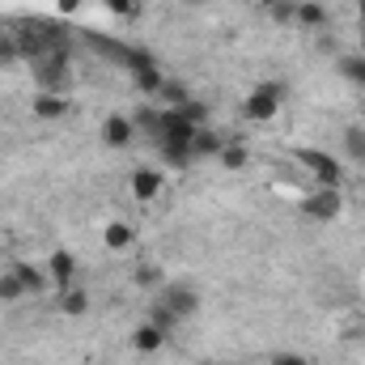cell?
<instances>
[{"mask_svg":"<svg viewBox=\"0 0 365 365\" xmlns=\"http://www.w3.org/2000/svg\"><path fill=\"white\" fill-rule=\"evenodd\" d=\"M293 13H297V0H264V17L272 26H293Z\"/></svg>","mask_w":365,"mask_h":365,"instance_id":"cell-20","label":"cell"},{"mask_svg":"<svg viewBox=\"0 0 365 365\" xmlns=\"http://www.w3.org/2000/svg\"><path fill=\"white\" fill-rule=\"evenodd\" d=\"M293 26H302V30H323V26H327V4H323V0H297Z\"/></svg>","mask_w":365,"mask_h":365,"instance_id":"cell-11","label":"cell"},{"mask_svg":"<svg viewBox=\"0 0 365 365\" xmlns=\"http://www.w3.org/2000/svg\"><path fill=\"white\" fill-rule=\"evenodd\" d=\"M272 365H310L306 357H297V353H276Z\"/></svg>","mask_w":365,"mask_h":365,"instance_id":"cell-27","label":"cell"},{"mask_svg":"<svg viewBox=\"0 0 365 365\" xmlns=\"http://www.w3.org/2000/svg\"><path fill=\"white\" fill-rule=\"evenodd\" d=\"M106 9H110V13H119V17H128V21H136V17H140V0H106Z\"/></svg>","mask_w":365,"mask_h":365,"instance_id":"cell-25","label":"cell"},{"mask_svg":"<svg viewBox=\"0 0 365 365\" xmlns=\"http://www.w3.org/2000/svg\"><path fill=\"white\" fill-rule=\"evenodd\" d=\"M153 145H158L162 162H166V166H175V170H187V166L195 162V158H191V140H187V136H158Z\"/></svg>","mask_w":365,"mask_h":365,"instance_id":"cell-7","label":"cell"},{"mask_svg":"<svg viewBox=\"0 0 365 365\" xmlns=\"http://www.w3.org/2000/svg\"><path fill=\"white\" fill-rule=\"evenodd\" d=\"M297 162L314 175V182H319V187H340V179H344L340 162H336L331 153H323V149H297Z\"/></svg>","mask_w":365,"mask_h":365,"instance_id":"cell-3","label":"cell"},{"mask_svg":"<svg viewBox=\"0 0 365 365\" xmlns=\"http://www.w3.org/2000/svg\"><path fill=\"white\" fill-rule=\"evenodd\" d=\"M47 280H51V289H68V284H77V280H81V264H77V255H73V251H51V255H47Z\"/></svg>","mask_w":365,"mask_h":365,"instance_id":"cell-4","label":"cell"},{"mask_svg":"<svg viewBox=\"0 0 365 365\" xmlns=\"http://www.w3.org/2000/svg\"><path fill=\"white\" fill-rule=\"evenodd\" d=\"M162 302L179 314L182 323H187V319H195V310H200V293H195V284H182V280L162 289Z\"/></svg>","mask_w":365,"mask_h":365,"instance_id":"cell-5","label":"cell"},{"mask_svg":"<svg viewBox=\"0 0 365 365\" xmlns=\"http://www.w3.org/2000/svg\"><path fill=\"white\" fill-rule=\"evenodd\" d=\"M179 110L191 119V123H195V128H204V123H208V106H204V102H195V98H191L187 106H179Z\"/></svg>","mask_w":365,"mask_h":365,"instance_id":"cell-26","label":"cell"},{"mask_svg":"<svg viewBox=\"0 0 365 365\" xmlns=\"http://www.w3.org/2000/svg\"><path fill=\"white\" fill-rule=\"evenodd\" d=\"M132 77H136V90L140 93H158L162 90V81H166L158 64H149V68H140V73H132Z\"/></svg>","mask_w":365,"mask_h":365,"instance_id":"cell-21","label":"cell"},{"mask_svg":"<svg viewBox=\"0 0 365 365\" xmlns=\"http://www.w3.org/2000/svg\"><path fill=\"white\" fill-rule=\"evenodd\" d=\"M357 51H361V56H365V21H361V26H357Z\"/></svg>","mask_w":365,"mask_h":365,"instance_id":"cell-28","label":"cell"},{"mask_svg":"<svg viewBox=\"0 0 365 365\" xmlns=\"http://www.w3.org/2000/svg\"><path fill=\"white\" fill-rule=\"evenodd\" d=\"M340 77H344L349 86L365 90V56H361V51H353V56H340Z\"/></svg>","mask_w":365,"mask_h":365,"instance_id":"cell-19","label":"cell"},{"mask_svg":"<svg viewBox=\"0 0 365 365\" xmlns=\"http://www.w3.org/2000/svg\"><path fill=\"white\" fill-rule=\"evenodd\" d=\"M221 132H212L208 123L204 128H195V136H191V158H217L221 153Z\"/></svg>","mask_w":365,"mask_h":365,"instance_id":"cell-14","label":"cell"},{"mask_svg":"<svg viewBox=\"0 0 365 365\" xmlns=\"http://www.w3.org/2000/svg\"><path fill=\"white\" fill-rule=\"evenodd\" d=\"M77 4H81V0H60V13H73Z\"/></svg>","mask_w":365,"mask_h":365,"instance_id":"cell-29","label":"cell"},{"mask_svg":"<svg viewBox=\"0 0 365 365\" xmlns=\"http://www.w3.org/2000/svg\"><path fill=\"white\" fill-rule=\"evenodd\" d=\"M26 297V289H21V280L13 272H4L0 276V302H21Z\"/></svg>","mask_w":365,"mask_h":365,"instance_id":"cell-24","label":"cell"},{"mask_svg":"<svg viewBox=\"0 0 365 365\" xmlns=\"http://www.w3.org/2000/svg\"><path fill=\"white\" fill-rule=\"evenodd\" d=\"M145 319H149L153 327H162L166 336H170L175 327H182V319H179V314H175V310H170V306H166V302H162V297H158V302L149 306V314H145Z\"/></svg>","mask_w":365,"mask_h":365,"instance_id":"cell-18","label":"cell"},{"mask_svg":"<svg viewBox=\"0 0 365 365\" xmlns=\"http://www.w3.org/2000/svg\"><path fill=\"white\" fill-rule=\"evenodd\" d=\"M158 98H162V110H179V106L191 102V90H187V81L166 77V81H162V90H158Z\"/></svg>","mask_w":365,"mask_h":365,"instance_id":"cell-15","label":"cell"},{"mask_svg":"<svg viewBox=\"0 0 365 365\" xmlns=\"http://www.w3.org/2000/svg\"><path fill=\"white\" fill-rule=\"evenodd\" d=\"M9 272L21 280L26 297H30V293H47V289H51V280H47V268H34V264H26V259H17V264H13Z\"/></svg>","mask_w":365,"mask_h":365,"instance_id":"cell-10","label":"cell"},{"mask_svg":"<svg viewBox=\"0 0 365 365\" xmlns=\"http://www.w3.org/2000/svg\"><path fill=\"white\" fill-rule=\"evenodd\" d=\"M102 140H106L110 149H128V145L136 140V119H132V115H106Z\"/></svg>","mask_w":365,"mask_h":365,"instance_id":"cell-6","label":"cell"},{"mask_svg":"<svg viewBox=\"0 0 365 365\" xmlns=\"http://www.w3.org/2000/svg\"><path fill=\"white\" fill-rule=\"evenodd\" d=\"M344 149L353 162H365V128H349L344 132Z\"/></svg>","mask_w":365,"mask_h":365,"instance_id":"cell-23","label":"cell"},{"mask_svg":"<svg viewBox=\"0 0 365 365\" xmlns=\"http://www.w3.org/2000/svg\"><path fill=\"white\" fill-rule=\"evenodd\" d=\"M340 212H344L340 187H314V191L302 200V217H310V221H336Z\"/></svg>","mask_w":365,"mask_h":365,"instance_id":"cell-2","label":"cell"},{"mask_svg":"<svg viewBox=\"0 0 365 365\" xmlns=\"http://www.w3.org/2000/svg\"><path fill=\"white\" fill-rule=\"evenodd\" d=\"M353 9H357V17L365 21V0H353Z\"/></svg>","mask_w":365,"mask_h":365,"instance_id":"cell-30","label":"cell"},{"mask_svg":"<svg viewBox=\"0 0 365 365\" xmlns=\"http://www.w3.org/2000/svg\"><path fill=\"white\" fill-rule=\"evenodd\" d=\"M73 110V102L64 98V93H56V90H43L38 98H34V115L38 119H64Z\"/></svg>","mask_w":365,"mask_h":365,"instance_id":"cell-12","label":"cell"},{"mask_svg":"<svg viewBox=\"0 0 365 365\" xmlns=\"http://www.w3.org/2000/svg\"><path fill=\"white\" fill-rule=\"evenodd\" d=\"M166 340H170V336H166L162 327H153L149 319L132 331V349H136V353H145V357H149V353H162V349H166Z\"/></svg>","mask_w":365,"mask_h":365,"instance_id":"cell-9","label":"cell"},{"mask_svg":"<svg viewBox=\"0 0 365 365\" xmlns=\"http://www.w3.org/2000/svg\"><path fill=\"white\" fill-rule=\"evenodd\" d=\"M217 162H221L225 170H242V166H251V149H247L242 140H225L221 153H217Z\"/></svg>","mask_w":365,"mask_h":365,"instance_id":"cell-16","label":"cell"},{"mask_svg":"<svg viewBox=\"0 0 365 365\" xmlns=\"http://www.w3.org/2000/svg\"><path fill=\"white\" fill-rule=\"evenodd\" d=\"M182 4H208V0H182Z\"/></svg>","mask_w":365,"mask_h":365,"instance_id":"cell-31","label":"cell"},{"mask_svg":"<svg viewBox=\"0 0 365 365\" xmlns=\"http://www.w3.org/2000/svg\"><path fill=\"white\" fill-rule=\"evenodd\" d=\"M136 284H140V289H162V284H166V272H162L158 264H140V268H136Z\"/></svg>","mask_w":365,"mask_h":365,"instance_id":"cell-22","label":"cell"},{"mask_svg":"<svg viewBox=\"0 0 365 365\" xmlns=\"http://www.w3.org/2000/svg\"><path fill=\"white\" fill-rule=\"evenodd\" d=\"M284 86L280 81H264V86H255V90L242 98V119H251V123H272L276 115H280V102H284Z\"/></svg>","mask_w":365,"mask_h":365,"instance_id":"cell-1","label":"cell"},{"mask_svg":"<svg viewBox=\"0 0 365 365\" xmlns=\"http://www.w3.org/2000/svg\"><path fill=\"white\" fill-rule=\"evenodd\" d=\"M86 310H90V293H86V284H68V289H60V314L81 319Z\"/></svg>","mask_w":365,"mask_h":365,"instance_id":"cell-13","label":"cell"},{"mask_svg":"<svg viewBox=\"0 0 365 365\" xmlns=\"http://www.w3.org/2000/svg\"><path fill=\"white\" fill-rule=\"evenodd\" d=\"M162 170H149V166H140V170H132V195L140 200V204H153L158 195H162Z\"/></svg>","mask_w":365,"mask_h":365,"instance_id":"cell-8","label":"cell"},{"mask_svg":"<svg viewBox=\"0 0 365 365\" xmlns=\"http://www.w3.org/2000/svg\"><path fill=\"white\" fill-rule=\"evenodd\" d=\"M102 242H106L110 251H128V247L136 242V230H132L128 221H110V225L102 230Z\"/></svg>","mask_w":365,"mask_h":365,"instance_id":"cell-17","label":"cell"}]
</instances>
